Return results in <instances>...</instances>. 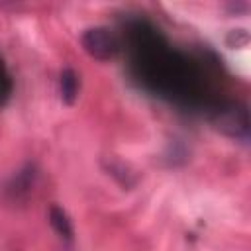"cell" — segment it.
<instances>
[{
  "mask_svg": "<svg viewBox=\"0 0 251 251\" xmlns=\"http://www.w3.org/2000/svg\"><path fill=\"white\" fill-rule=\"evenodd\" d=\"M210 122L216 129H220L226 135L247 139L249 135V114L243 106L237 104H224L210 114Z\"/></svg>",
  "mask_w": 251,
  "mask_h": 251,
  "instance_id": "cell-1",
  "label": "cell"
},
{
  "mask_svg": "<svg viewBox=\"0 0 251 251\" xmlns=\"http://www.w3.org/2000/svg\"><path fill=\"white\" fill-rule=\"evenodd\" d=\"M80 43L84 47V51L98 59V61H110L114 59L118 53H120V39L118 35L108 29V27H88L82 37H80Z\"/></svg>",
  "mask_w": 251,
  "mask_h": 251,
  "instance_id": "cell-2",
  "label": "cell"
},
{
  "mask_svg": "<svg viewBox=\"0 0 251 251\" xmlns=\"http://www.w3.org/2000/svg\"><path fill=\"white\" fill-rule=\"evenodd\" d=\"M35 180H37V169H35V165L27 163L24 169H20V171L10 178V182L6 184V192H8L12 198H22V196H25L29 190H33Z\"/></svg>",
  "mask_w": 251,
  "mask_h": 251,
  "instance_id": "cell-3",
  "label": "cell"
},
{
  "mask_svg": "<svg viewBox=\"0 0 251 251\" xmlns=\"http://www.w3.org/2000/svg\"><path fill=\"white\" fill-rule=\"evenodd\" d=\"M78 92H80V78L76 71L71 67H65L59 75V94H61L63 104L73 106L78 98Z\"/></svg>",
  "mask_w": 251,
  "mask_h": 251,
  "instance_id": "cell-4",
  "label": "cell"
},
{
  "mask_svg": "<svg viewBox=\"0 0 251 251\" xmlns=\"http://www.w3.org/2000/svg\"><path fill=\"white\" fill-rule=\"evenodd\" d=\"M49 224L59 233V237H63L65 241H73V226H71V220H69L67 212L61 206L53 204L49 208Z\"/></svg>",
  "mask_w": 251,
  "mask_h": 251,
  "instance_id": "cell-5",
  "label": "cell"
},
{
  "mask_svg": "<svg viewBox=\"0 0 251 251\" xmlns=\"http://www.w3.org/2000/svg\"><path fill=\"white\" fill-rule=\"evenodd\" d=\"M10 94H12V78H10V73L0 57V106L8 102Z\"/></svg>",
  "mask_w": 251,
  "mask_h": 251,
  "instance_id": "cell-6",
  "label": "cell"
}]
</instances>
